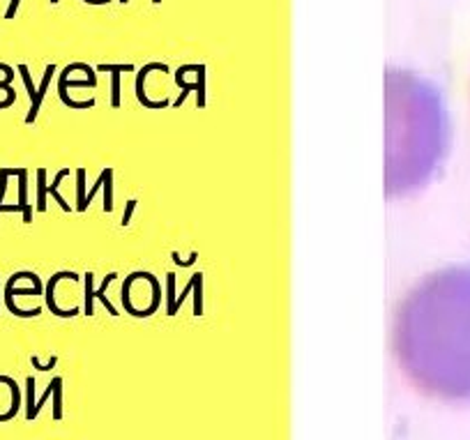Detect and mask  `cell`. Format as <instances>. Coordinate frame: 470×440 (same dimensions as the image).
Here are the masks:
<instances>
[{"label": "cell", "instance_id": "cell-2", "mask_svg": "<svg viewBox=\"0 0 470 440\" xmlns=\"http://www.w3.org/2000/svg\"><path fill=\"white\" fill-rule=\"evenodd\" d=\"M450 148V116L442 95L408 69L385 74V194L404 198L438 173Z\"/></svg>", "mask_w": 470, "mask_h": 440}, {"label": "cell", "instance_id": "cell-1", "mask_svg": "<svg viewBox=\"0 0 470 440\" xmlns=\"http://www.w3.org/2000/svg\"><path fill=\"white\" fill-rule=\"evenodd\" d=\"M392 339L415 385L445 401H470V266L417 281L397 304Z\"/></svg>", "mask_w": 470, "mask_h": 440}]
</instances>
